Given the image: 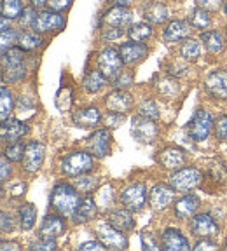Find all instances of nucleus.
<instances>
[{
    "label": "nucleus",
    "mask_w": 227,
    "mask_h": 251,
    "mask_svg": "<svg viewBox=\"0 0 227 251\" xmlns=\"http://www.w3.org/2000/svg\"><path fill=\"white\" fill-rule=\"evenodd\" d=\"M81 202V196L75 185L70 183H58L53 188L49 196V204L55 213L61 216H72Z\"/></svg>",
    "instance_id": "nucleus-1"
},
{
    "label": "nucleus",
    "mask_w": 227,
    "mask_h": 251,
    "mask_svg": "<svg viewBox=\"0 0 227 251\" xmlns=\"http://www.w3.org/2000/svg\"><path fill=\"white\" fill-rule=\"evenodd\" d=\"M27 75L25 65V49L20 46L11 47L9 51L2 52V78L4 82H20Z\"/></svg>",
    "instance_id": "nucleus-2"
},
{
    "label": "nucleus",
    "mask_w": 227,
    "mask_h": 251,
    "mask_svg": "<svg viewBox=\"0 0 227 251\" xmlns=\"http://www.w3.org/2000/svg\"><path fill=\"white\" fill-rule=\"evenodd\" d=\"M94 168V155L91 152H70L61 161V173L65 176H79Z\"/></svg>",
    "instance_id": "nucleus-3"
},
{
    "label": "nucleus",
    "mask_w": 227,
    "mask_h": 251,
    "mask_svg": "<svg viewBox=\"0 0 227 251\" xmlns=\"http://www.w3.org/2000/svg\"><path fill=\"white\" fill-rule=\"evenodd\" d=\"M94 232L98 235V239L107 246V250H126L128 248V239L122 234V230L114 227L110 222L100 220L94 225Z\"/></svg>",
    "instance_id": "nucleus-4"
},
{
    "label": "nucleus",
    "mask_w": 227,
    "mask_h": 251,
    "mask_svg": "<svg viewBox=\"0 0 227 251\" xmlns=\"http://www.w3.org/2000/svg\"><path fill=\"white\" fill-rule=\"evenodd\" d=\"M203 181V173L196 168H182L170 178V183L176 192H191L198 188Z\"/></svg>",
    "instance_id": "nucleus-5"
},
{
    "label": "nucleus",
    "mask_w": 227,
    "mask_h": 251,
    "mask_svg": "<svg viewBox=\"0 0 227 251\" xmlns=\"http://www.w3.org/2000/svg\"><path fill=\"white\" fill-rule=\"evenodd\" d=\"M157 129L156 122L152 119H147L143 115H137V117L131 121V136L142 143V145H149V143H154L157 138Z\"/></svg>",
    "instance_id": "nucleus-6"
},
{
    "label": "nucleus",
    "mask_w": 227,
    "mask_h": 251,
    "mask_svg": "<svg viewBox=\"0 0 227 251\" xmlns=\"http://www.w3.org/2000/svg\"><path fill=\"white\" fill-rule=\"evenodd\" d=\"M122 61L121 52L119 49H114V47H105L98 56V68L103 72L107 78H115L122 74Z\"/></svg>",
    "instance_id": "nucleus-7"
},
{
    "label": "nucleus",
    "mask_w": 227,
    "mask_h": 251,
    "mask_svg": "<svg viewBox=\"0 0 227 251\" xmlns=\"http://www.w3.org/2000/svg\"><path fill=\"white\" fill-rule=\"evenodd\" d=\"M213 119L212 115H210V112H206V110H198L196 114H194V117L191 119V122H189V134H191V138L194 141H204L208 136H210V133H212V127H213Z\"/></svg>",
    "instance_id": "nucleus-8"
},
{
    "label": "nucleus",
    "mask_w": 227,
    "mask_h": 251,
    "mask_svg": "<svg viewBox=\"0 0 227 251\" xmlns=\"http://www.w3.org/2000/svg\"><path fill=\"white\" fill-rule=\"evenodd\" d=\"M191 230H192V234L199 235V237L213 239L215 235H219L220 227L210 213H199V215H194V218H192Z\"/></svg>",
    "instance_id": "nucleus-9"
},
{
    "label": "nucleus",
    "mask_w": 227,
    "mask_h": 251,
    "mask_svg": "<svg viewBox=\"0 0 227 251\" xmlns=\"http://www.w3.org/2000/svg\"><path fill=\"white\" fill-rule=\"evenodd\" d=\"M121 202L124 208L131 209V211H140L147 202V188L143 183H135L129 185L126 190L121 194Z\"/></svg>",
    "instance_id": "nucleus-10"
},
{
    "label": "nucleus",
    "mask_w": 227,
    "mask_h": 251,
    "mask_svg": "<svg viewBox=\"0 0 227 251\" xmlns=\"http://www.w3.org/2000/svg\"><path fill=\"white\" fill-rule=\"evenodd\" d=\"M63 26H65V18H63L59 12L47 9V11L39 12L37 21H35V25H33L31 30L39 31V33H49V31L61 30Z\"/></svg>",
    "instance_id": "nucleus-11"
},
{
    "label": "nucleus",
    "mask_w": 227,
    "mask_h": 251,
    "mask_svg": "<svg viewBox=\"0 0 227 251\" xmlns=\"http://www.w3.org/2000/svg\"><path fill=\"white\" fill-rule=\"evenodd\" d=\"M110 145H112V134L109 129H98L94 131L86 141V147L94 157H102L109 155L110 153Z\"/></svg>",
    "instance_id": "nucleus-12"
},
{
    "label": "nucleus",
    "mask_w": 227,
    "mask_h": 251,
    "mask_svg": "<svg viewBox=\"0 0 227 251\" xmlns=\"http://www.w3.org/2000/svg\"><path fill=\"white\" fill-rule=\"evenodd\" d=\"M44 155H46V147L39 141H30L25 150L23 169L27 173H37L44 162Z\"/></svg>",
    "instance_id": "nucleus-13"
},
{
    "label": "nucleus",
    "mask_w": 227,
    "mask_h": 251,
    "mask_svg": "<svg viewBox=\"0 0 227 251\" xmlns=\"http://www.w3.org/2000/svg\"><path fill=\"white\" fill-rule=\"evenodd\" d=\"M175 199V188L168 185H156L150 190L149 204L154 211H165Z\"/></svg>",
    "instance_id": "nucleus-14"
},
{
    "label": "nucleus",
    "mask_w": 227,
    "mask_h": 251,
    "mask_svg": "<svg viewBox=\"0 0 227 251\" xmlns=\"http://www.w3.org/2000/svg\"><path fill=\"white\" fill-rule=\"evenodd\" d=\"M67 230V222L61 215H47L44 216L42 224L39 227V234L40 237H51V239H56L59 235L65 234Z\"/></svg>",
    "instance_id": "nucleus-15"
},
{
    "label": "nucleus",
    "mask_w": 227,
    "mask_h": 251,
    "mask_svg": "<svg viewBox=\"0 0 227 251\" xmlns=\"http://www.w3.org/2000/svg\"><path fill=\"white\" fill-rule=\"evenodd\" d=\"M119 52H121V58L124 61V65H137V63L143 61L145 56L149 54V47L145 46L143 42H124L119 47Z\"/></svg>",
    "instance_id": "nucleus-16"
},
{
    "label": "nucleus",
    "mask_w": 227,
    "mask_h": 251,
    "mask_svg": "<svg viewBox=\"0 0 227 251\" xmlns=\"http://www.w3.org/2000/svg\"><path fill=\"white\" fill-rule=\"evenodd\" d=\"M105 106L110 112H117V114H126L133 106V96L126 93L124 89H115L105 98Z\"/></svg>",
    "instance_id": "nucleus-17"
},
{
    "label": "nucleus",
    "mask_w": 227,
    "mask_h": 251,
    "mask_svg": "<svg viewBox=\"0 0 227 251\" xmlns=\"http://www.w3.org/2000/svg\"><path fill=\"white\" fill-rule=\"evenodd\" d=\"M185 152L180 147H168L159 152V164L168 171H176L185 164Z\"/></svg>",
    "instance_id": "nucleus-18"
},
{
    "label": "nucleus",
    "mask_w": 227,
    "mask_h": 251,
    "mask_svg": "<svg viewBox=\"0 0 227 251\" xmlns=\"http://www.w3.org/2000/svg\"><path fill=\"white\" fill-rule=\"evenodd\" d=\"M161 246L168 251H187L191 248L185 235L176 228H165L161 235Z\"/></svg>",
    "instance_id": "nucleus-19"
},
{
    "label": "nucleus",
    "mask_w": 227,
    "mask_h": 251,
    "mask_svg": "<svg viewBox=\"0 0 227 251\" xmlns=\"http://www.w3.org/2000/svg\"><path fill=\"white\" fill-rule=\"evenodd\" d=\"M206 91L212 94L213 98L226 100L227 98V72L224 70H215L208 75L206 80Z\"/></svg>",
    "instance_id": "nucleus-20"
},
{
    "label": "nucleus",
    "mask_w": 227,
    "mask_h": 251,
    "mask_svg": "<svg viewBox=\"0 0 227 251\" xmlns=\"http://www.w3.org/2000/svg\"><path fill=\"white\" fill-rule=\"evenodd\" d=\"M201 206V201L198 196L194 194H187V196L180 197V199L176 201L175 206H173V211H175V216L180 220H187L191 216H194L198 213Z\"/></svg>",
    "instance_id": "nucleus-21"
},
{
    "label": "nucleus",
    "mask_w": 227,
    "mask_h": 251,
    "mask_svg": "<svg viewBox=\"0 0 227 251\" xmlns=\"http://www.w3.org/2000/svg\"><path fill=\"white\" fill-rule=\"evenodd\" d=\"M28 133V126L25 124L23 121H18V119H7V121L2 122V129H0V134H2V140L4 141H20L25 134Z\"/></svg>",
    "instance_id": "nucleus-22"
},
{
    "label": "nucleus",
    "mask_w": 227,
    "mask_h": 251,
    "mask_svg": "<svg viewBox=\"0 0 227 251\" xmlns=\"http://www.w3.org/2000/svg\"><path fill=\"white\" fill-rule=\"evenodd\" d=\"M131 21V11L126 5H114L103 14L102 23L107 26H121L124 28Z\"/></svg>",
    "instance_id": "nucleus-23"
},
{
    "label": "nucleus",
    "mask_w": 227,
    "mask_h": 251,
    "mask_svg": "<svg viewBox=\"0 0 227 251\" xmlns=\"http://www.w3.org/2000/svg\"><path fill=\"white\" fill-rule=\"evenodd\" d=\"M72 122L77 127H94L102 122V114L96 106H86V108H79L72 115Z\"/></svg>",
    "instance_id": "nucleus-24"
},
{
    "label": "nucleus",
    "mask_w": 227,
    "mask_h": 251,
    "mask_svg": "<svg viewBox=\"0 0 227 251\" xmlns=\"http://www.w3.org/2000/svg\"><path fill=\"white\" fill-rule=\"evenodd\" d=\"M142 14L149 23L154 25H163L168 21L170 18V11L163 2H147L142 7Z\"/></svg>",
    "instance_id": "nucleus-25"
},
{
    "label": "nucleus",
    "mask_w": 227,
    "mask_h": 251,
    "mask_svg": "<svg viewBox=\"0 0 227 251\" xmlns=\"http://www.w3.org/2000/svg\"><path fill=\"white\" fill-rule=\"evenodd\" d=\"M96 213H98L96 201L93 197H84V199H81L77 209L72 215V220H74L75 224H87V222H91L96 216Z\"/></svg>",
    "instance_id": "nucleus-26"
},
{
    "label": "nucleus",
    "mask_w": 227,
    "mask_h": 251,
    "mask_svg": "<svg viewBox=\"0 0 227 251\" xmlns=\"http://www.w3.org/2000/svg\"><path fill=\"white\" fill-rule=\"evenodd\" d=\"M192 25L191 21H171V23L166 26L165 33H163V39H165V42H178V40L182 39H187L189 35H191L192 31Z\"/></svg>",
    "instance_id": "nucleus-27"
},
{
    "label": "nucleus",
    "mask_w": 227,
    "mask_h": 251,
    "mask_svg": "<svg viewBox=\"0 0 227 251\" xmlns=\"http://www.w3.org/2000/svg\"><path fill=\"white\" fill-rule=\"evenodd\" d=\"M131 209H114L110 211V216H109V222L114 225L115 228L122 232H129L133 230V225H135V220H133V215H131Z\"/></svg>",
    "instance_id": "nucleus-28"
},
{
    "label": "nucleus",
    "mask_w": 227,
    "mask_h": 251,
    "mask_svg": "<svg viewBox=\"0 0 227 251\" xmlns=\"http://www.w3.org/2000/svg\"><path fill=\"white\" fill-rule=\"evenodd\" d=\"M201 42L203 46L206 47L208 52H212V54H219V52L224 51V46H226V40H224L222 33L215 30H204L201 33Z\"/></svg>",
    "instance_id": "nucleus-29"
},
{
    "label": "nucleus",
    "mask_w": 227,
    "mask_h": 251,
    "mask_svg": "<svg viewBox=\"0 0 227 251\" xmlns=\"http://www.w3.org/2000/svg\"><path fill=\"white\" fill-rule=\"evenodd\" d=\"M107 84V77L103 75L102 70H93L84 77L83 80V87L87 93H98L105 87Z\"/></svg>",
    "instance_id": "nucleus-30"
},
{
    "label": "nucleus",
    "mask_w": 227,
    "mask_h": 251,
    "mask_svg": "<svg viewBox=\"0 0 227 251\" xmlns=\"http://www.w3.org/2000/svg\"><path fill=\"white\" fill-rule=\"evenodd\" d=\"M37 222V208L33 204L27 202L20 208V227L23 230H31Z\"/></svg>",
    "instance_id": "nucleus-31"
},
{
    "label": "nucleus",
    "mask_w": 227,
    "mask_h": 251,
    "mask_svg": "<svg viewBox=\"0 0 227 251\" xmlns=\"http://www.w3.org/2000/svg\"><path fill=\"white\" fill-rule=\"evenodd\" d=\"M128 35L135 42H145V40H149L154 35V30L149 23H135L129 26Z\"/></svg>",
    "instance_id": "nucleus-32"
},
{
    "label": "nucleus",
    "mask_w": 227,
    "mask_h": 251,
    "mask_svg": "<svg viewBox=\"0 0 227 251\" xmlns=\"http://www.w3.org/2000/svg\"><path fill=\"white\" fill-rule=\"evenodd\" d=\"M180 54H182V58H184L185 61H196V59H199V56H201L199 40L187 37V39H185V42L182 44V47H180Z\"/></svg>",
    "instance_id": "nucleus-33"
},
{
    "label": "nucleus",
    "mask_w": 227,
    "mask_h": 251,
    "mask_svg": "<svg viewBox=\"0 0 227 251\" xmlns=\"http://www.w3.org/2000/svg\"><path fill=\"white\" fill-rule=\"evenodd\" d=\"M42 37H40L39 31H33V33H28V31H21L20 39H18V46L25 51H35L37 47L42 46Z\"/></svg>",
    "instance_id": "nucleus-34"
},
{
    "label": "nucleus",
    "mask_w": 227,
    "mask_h": 251,
    "mask_svg": "<svg viewBox=\"0 0 227 251\" xmlns=\"http://www.w3.org/2000/svg\"><path fill=\"white\" fill-rule=\"evenodd\" d=\"M114 187L110 183L103 185L102 188L98 190V196H96V204L100 206L102 211H110L114 204Z\"/></svg>",
    "instance_id": "nucleus-35"
},
{
    "label": "nucleus",
    "mask_w": 227,
    "mask_h": 251,
    "mask_svg": "<svg viewBox=\"0 0 227 251\" xmlns=\"http://www.w3.org/2000/svg\"><path fill=\"white\" fill-rule=\"evenodd\" d=\"M189 21H191V25L194 28H198V30H206L210 25H212V18H210V12L206 11V9H201V7H196L194 11H192L191 18H189Z\"/></svg>",
    "instance_id": "nucleus-36"
},
{
    "label": "nucleus",
    "mask_w": 227,
    "mask_h": 251,
    "mask_svg": "<svg viewBox=\"0 0 227 251\" xmlns=\"http://www.w3.org/2000/svg\"><path fill=\"white\" fill-rule=\"evenodd\" d=\"M74 185L77 187L79 192L91 194L93 190H96V188H98V178L91 176V175L84 173V175H79V176H75Z\"/></svg>",
    "instance_id": "nucleus-37"
},
{
    "label": "nucleus",
    "mask_w": 227,
    "mask_h": 251,
    "mask_svg": "<svg viewBox=\"0 0 227 251\" xmlns=\"http://www.w3.org/2000/svg\"><path fill=\"white\" fill-rule=\"evenodd\" d=\"M0 94H2V98H0V119L4 122L7 121L9 115L14 110V98H12V93L5 86H2V93Z\"/></svg>",
    "instance_id": "nucleus-38"
},
{
    "label": "nucleus",
    "mask_w": 227,
    "mask_h": 251,
    "mask_svg": "<svg viewBox=\"0 0 227 251\" xmlns=\"http://www.w3.org/2000/svg\"><path fill=\"white\" fill-rule=\"evenodd\" d=\"M23 12L21 0H2V16L9 20H18Z\"/></svg>",
    "instance_id": "nucleus-39"
},
{
    "label": "nucleus",
    "mask_w": 227,
    "mask_h": 251,
    "mask_svg": "<svg viewBox=\"0 0 227 251\" xmlns=\"http://www.w3.org/2000/svg\"><path fill=\"white\" fill-rule=\"evenodd\" d=\"M25 150H27V145H23L21 141H12V143H9V147L5 149L4 153L9 157V161L20 162V161H23Z\"/></svg>",
    "instance_id": "nucleus-40"
},
{
    "label": "nucleus",
    "mask_w": 227,
    "mask_h": 251,
    "mask_svg": "<svg viewBox=\"0 0 227 251\" xmlns=\"http://www.w3.org/2000/svg\"><path fill=\"white\" fill-rule=\"evenodd\" d=\"M138 115H143V117L152 119V121L159 119V108H157L156 101H154V100H145V101H142V105L138 106Z\"/></svg>",
    "instance_id": "nucleus-41"
},
{
    "label": "nucleus",
    "mask_w": 227,
    "mask_h": 251,
    "mask_svg": "<svg viewBox=\"0 0 227 251\" xmlns=\"http://www.w3.org/2000/svg\"><path fill=\"white\" fill-rule=\"evenodd\" d=\"M37 16H39V12L31 5V7L23 9V12H21V16L18 18V21H20V25L23 28H33V25H35V21H37Z\"/></svg>",
    "instance_id": "nucleus-42"
},
{
    "label": "nucleus",
    "mask_w": 227,
    "mask_h": 251,
    "mask_svg": "<svg viewBox=\"0 0 227 251\" xmlns=\"http://www.w3.org/2000/svg\"><path fill=\"white\" fill-rule=\"evenodd\" d=\"M159 93L166 98H173L176 93H178V82L173 80V78H163L159 82Z\"/></svg>",
    "instance_id": "nucleus-43"
},
{
    "label": "nucleus",
    "mask_w": 227,
    "mask_h": 251,
    "mask_svg": "<svg viewBox=\"0 0 227 251\" xmlns=\"http://www.w3.org/2000/svg\"><path fill=\"white\" fill-rule=\"evenodd\" d=\"M18 39H20V33L11 30V28L2 31V52L9 51L11 47H14V44H18Z\"/></svg>",
    "instance_id": "nucleus-44"
},
{
    "label": "nucleus",
    "mask_w": 227,
    "mask_h": 251,
    "mask_svg": "<svg viewBox=\"0 0 227 251\" xmlns=\"http://www.w3.org/2000/svg\"><path fill=\"white\" fill-rule=\"evenodd\" d=\"M140 239H142V248L143 250H149V251H157V250H161L163 246H159V244L156 243V237H154L150 232H147V230H143L140 234Z\"/></svg>",
    "instance_id": "nucleus-45"
},
{
    "label": "nucleus",
    "mask_w": 227,
    "mask_h": 251,
    "mask_svg": "<svg viewBox=\"0 0 227 251\" xmlns=\"http://www.w3.org/2000/svg\"><path fill=\"white\" fill-rule=\"evenodd\" d=\"M213 127H215L217 140H227V115H220Z\"/></svg>",
    "instance_id": "nucleus-46"
},
{
    "label": "nucleus",
    "mask_w": 227,
    "mask_h": 251,
    "mask_svg": "<svg viewBox=\"0 0 227 251\" xmlns=\"http://www.w3.org/2000/svg\"><path fill=\"white\" fill-rule=\"evenodd\" d=\"M58 248V244H56L55 239H51V237H40L37 243L31 244V250H46V251H51V250H56Z\"/></svg>",
    "instance_id": "nucleus-47"
},
{
    "label": "nucleus",
    "mask_w": 227,
    "mask_h": 251,
    "mask_svg": "<svg viewBox=\"0 0 227 251\" xmlns=\"http://www.w3.org/2000/svg\"><path fill=\"white\" fill-rule=\"evenodd\" d=\"M122 35H124V28H121V26H107V28H103L102 39L115 40V39H121Z\"/></svg>",
    "instance_id": "nucleus-48"
},
{
    "label": "nucleus",
    "mask_w": 227,
    "mask_h": 251,
    "mask_svg": "<svg viewBox=\"0 0 227 251\" xmlns=\"http://www.w3.org/2000/svg\"><path fill=\"white\" fill-rule=\"evenodd\" d=\"M198 7L206 9L208 12H217L220 7H222L224 0H196Z\"/></svg>",
    "instance_id": "nucleus-49"
},
{
    "label": "nucleus",
    "mask_w": 227,
    "mask_h": 251,
    "mask_svg": "<svg viewBox=\"0 0 227 251\" xmlns=\"http://www.w3.org/2000/svg\"><path fill=\"white\" fill-rule=\"evenodd\" d=\"M131 84H133V77L131 75L121 74L119 77L114 78V87L115 89H124V87H129Z\"/></svg>",
    "instance_id": "nucleus-50"
},
{
    "label": "nucleus",
    "mask_w": 227,
    "mask_h": 251,
    "mask_svg": "<svg viewBox=\"0 0 227 251\" xmlns=\"http://www.w3.org/2000/svg\"><path fill=\"white\" fill-rule=\"evenodd\" d=\"M47 5H49V9H51V11L61 12V11H65V9L70 7L72 0H49V2H47Z\"/></svg>",
    "instance_id": "nucleus-51"
},
{
    "label": "nucleus",
    "mask_w": 227,
    "mask_h": 251,
    "mask_svg": "<svg viewBox=\"0 0 227 251\" xmlns=\"http://www.w3.org/2000/svg\"><path fill=\"white\" fill-rule=\"evenodd\" d=\"M0 166H2V169H0V180L2 181H7L9 176H11V164H9V157L2 155V161H0Z\"/></svg>",
    "instance_id": "nucleus-52"
},
{
    "label": "nucleus",
    "mask_w": 227,
    "mask_h": 251,
    "mask_svg": "<svg viewBox=\"0 0 227 251\" xmlns=\"http://www.w3.org/2000/svg\"><path fill=\"white\" fill-rule=\"evenodd\" d=\"M79 250L81 251H86V250H96V251H103V250H107V246L102 243V241H89V243H84V244H81L79 246Z\"/></svg>",
    "instance_id": "nucleus-53"
},
{
    "label": "nucleus",
    "mask_w": 227,
    "mask_h": 251,
    "mask_svg": "<svg viewBox=\"0 0 227 251\" xmlns=\"http://www.w3.org/2000/svg\"><path fill=\"white\" fill-rule=\"evenodd\" d=\"M219 248V244L217 243H213L212 239H206V237H203V241H199V243L194 246V250L196 251H208V250H217Z\"/></svg>",
    "instance_id": "nucleus-54"
},
{
    "label": "nucleus",
    "mask_w": 227,
    "mask_h": 251,
    "mask_svg": "<svg viewBox=\"0 0 227 251\" xmlns=\"http://www.w3.org/2000/svg\"><path fill=\"white\" fill-rule=\"evenodd\" d=\"M124 121V114H117V112H109L107 115V122H109L110 127H117L121 122Z\"/></svg>",
    "instance_id": "nucleus-55"
},
{
    "label": "nucleus",
    "mask_w": 227,
    "mask_h": 251,
    "mask_svg": "<svg viewBox=\"0 0 227 251\" xmlns=\"http://www.w3.org/2000/svg\"><path fill=\"white\" fill-rule=\"evenodd\" d=\"M25 190H27V187H25L23 181H18L16 185L9 187V194H11L12 197H21L25 194Z\"/></svg>",
    "instance_id": "nucleus-56"
},
{
    "label": "nucleus",
    "mask_w": 227,
    "mask_h": 251,
    "mask_svg": "<svg viewBox=\"0 0 227 251\" xmlns=\"http://www.w3.org/2000/svg\"><path fill=\"white\" fill-rule=\"evenodd\" d=\"M12 228H14V225H12V218L5 211H2V232L7 234V232H12Z\"/></svg>",
    "instance_id": "nucleus-57"
},
{
    "label": "nucleus",
    "mask_w": 227,
    "mask_h": 251,
    "mask_svg": "<svg viewBox=\"0 0 227 251\" xmlns=\"http://www.w3.org/2000/svg\"><path fill=\"white\" fill-rule=\"evenodd\" d=\"M20 114H23V110H35V106H33V101H31L30 98H21L20 100Z\"/></svg>",
    "instance_id": "nucleus-58"
},
{
    "label": "nucleus",
    "mask_w": 227,
    "mask_h": 251,
    "mask_svg": "<svg viewBox=\"0 0 227 251\" xmlns=\"http://www.w3.org/2000/svg\"><path fill=\"white\" fill-rule=\"evenodd\" d=\"M0 25H2V31L9 30V18H5V16H2V20H0Z\"/></svg>",
    "instance_id": "nucleus-59"
},
{
    "label": "nucleus",
    "mask_w": 227,
    "mask_h": 251,
    "mask_svg": "<svg viewBox=\"0 0 227 251\" xmlns=\"http://www.w3.org/2000/svg\"><path fill=\"white\" fill-rule=\"evenodd\" d=\"M2 250H20V246H18V244H12V243H2Z\"/></svg>",
    "instance_id": "nucleus-60"
},
{
    "label": "nucleus",
    "mask_w": 227,
    "mask_h": 251,
    "mask_svg": "<svg viewBox=\"0 0 227 251\" xmlns=\"http://www.w3.org/2000/svg\"><path fill=\"white\" fill-rule=\"evenodd\" d=\"M47 2H49V0H31V5H33V7H42Z\"/></svg>",
    "instance_id": "nucleus-61"
},
{
    "label": "nucleus",
    "mask_w": 227,
    "mask_h": 251,
    "mask_svg": "<svg viewBox=\"0 0 227 251\" xmlns=\"http://www.w3.org/2000/svg\"><path fill=\"white\" fill-rule=\"evenodd\" d=\"M112 2H114L115 5H126V7H128V5L131 4L133 0H112Z\"/></svg>",
    "instance_id": "nucleus-62"
},
{
    "label": "nucleus",
    "mask_w": 227,
    "mask_h": 251,
    "mask_svg": "<svg viewBox=\"0 0 227 251\" xmlns=\"http://www.w3.org/2000/svg\"><path fill=\"white\" fill-rule=\"evenodd\" d=\"M224 11H226V18H227V4H226V7H224Z\"/></svg>",
    "instance_id": "nucleus-63"
}]
</instances>
